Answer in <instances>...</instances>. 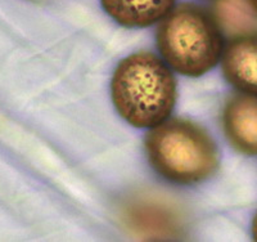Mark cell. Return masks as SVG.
I'll list each match as a JSON object with an SVG mask.
<instances>
[{
  "label": "cell",
  "instance_id": "6da1fadb",
  "mask_svg": "<svg viewBox=\"0 0 257 242\" xmlns=\"http://www.w3.org/2000/svg\"><path fill=\"white\" fill-rule=\"evenodd\" d=\"M114 108L135 128L152 129L166 121L176 101V82L169 64L151 52L130 54L111 82Z\"/></svg>",
  "mask_w": 257,
  "mask_h": 242
},
{
  "label": "cell",
  "instance_id": "7a4b0ae2",
  "mask_svg": "<svg viewBox=\"0 0 257 242\" xmlns=\"http://www.w3.org/2000/svg\"><path fill=\"white\" fill-rule=\"evenodd\" d=\"M144 146L153 169L174 184L202 183L219 169L216 143L192 120L167 119L149 131Z\"/></svg>",
  "mask_w": 257,
  "mask_h": 242
},
{
  "label": "cell",
  "instance_id": "3957f363",
  "mask_svg": "<svg viewBox=\"0 0 257 242\" xmlns=\"http://www.w3.org/2000/svg\"><path fill=\"white\" fill-rule=\"evenodd\" d=\"M216 21L194 4H181L162 20L157 47L169 67L189 77L215 68L222 57L224 39Z\"/></svg>",
  "mask_w": 257,
  "mask_h": 242
},
{
  "label": "cell",
  "instance_id": "277c9868",
  "mask_svg": "<svg viewBox=\"0 0 257 242\" xmlns=\"http://www.w3.org/2000/svg\"><path fill=\"white\" fill-rule=\"evenodd\" d=\"M123 222L147 239H173L184 232V218L178 207L151 196H135L125 202Z\"/></svg>",
  "mask_w": 257,
  "mask_h": 242
},
{
  "label": "cell",
  "instance_id": "5b68a950",
  "mask_svg": "<svg viewBox=\"0 0 257 242\" xmlns=\"http://www.w3.org/2000/svg\"><path fill=\"white\" fill-rule=\"evenodd\" d=\"M222 128L234 149L257 156V97H231L222 111Z\"/></svg>",
  "mask_w": 257,
  "mask_h": 242
},
{
  "label": "cell",
  "instance_id": "8992f818",
  "mask_svg": "<svg viewBox=\"0 0 257 242\" xmlns=\"http://www.w3.org/2000/svg\"><path fill=\"white\" fill-rule=\"evenodd\" d=\"M225 79L244 94L257 97V32L235 36L224 48Z\"/></svg>",
  "mask_w": 257,
  "mask_h": 242
},
{
  "label": "cell",
  "instance_id": "52a82bcc",
  "mask_svg": "<svg viewBox=\"0 0 257 242\" xmlns=\"http://www.w3.org/2000/svg\"><path fill=\"white\" fill-rule=\"evenodd\" d=\"M105 13L118 25L144 29L164 20L175 0H100Z\"/></svg>",
  "mask_w": 257,
  "mask_h": 242
},
{
  "label": "cell",
  "instance_id": "ba28073f",
  "mask_svg": "<svg viewBox=\"0 0 257 242\" xmlns=\"http://www.w3.org/2000/svg\"><path fill=\"white\" fill-rule=\"evenodd\" d=\"M213 18L222 34L231 38L257 32V12L249 0H216Z\"/></svg>",
  "mask_w": 257,
  "mask_h": 242
},
{
  "label": "cell",
  "instance_id": "9c48e42d",
  "mask_svg": "<svg viewBox=\"0 0 257 242\" xmlns=\"http://www.w3.org/2000/svg\"><path fill=\"white\" fill-rule=\"evenodd\" d=\"M251 230H252V237H253L254 241H257V213L256 215L253 216V219H252Z\"/></svg>",
  "mask_w": 257,
  "mask_h": 242
},
{
  "label": "cell",
  "instance_id": "30bf717a",
  "mask_svg": "<svg viewBox=\"0 0 257 242\" xmlns=\"http://www.w3.org/2000/svg\"><path fill=\"white\" fill-rule=\"evenodd\" d=\"M249 3L252 4V7H253L254 11L257 12V0H249Z\"/></svg>",
  "mask_w": 257,
  "mask_h": 242
}]
</instances>
